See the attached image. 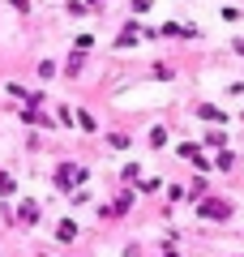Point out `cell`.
I'll return each mask as SVG.
<instances>
[{
	"instance_id": "6da1fadb",
	"label": "cell",
	"mask_w": 244,
	"mask_h": 257,
	"mask_svg": "<svg viewBox=\"0 0 244 257\" xmlns=\"http://www.w3.org/2000/svg\"><path fill=\"white\" fill-rule=\"evenodd\" d=\"M201 214H210V219H223L227 206H223V202H206V206H201Z\"/></svg>"
},
{
	"instance_id": "7a4b0ae2",
	"label": "cell",
	"mask_w": 244,
	"mask_h": 257,
	"mask_svg": "<svg viewBox=\"0 0 244 257\" xmlns=\"http://www.w3.org/2000/svg\"><path fill=\"white\" fill-rule=\"evenodd\" d=\"M56 236H60V240H73V236H77V227H73V223H69V219H64V223H60V227H56Z\"/></svg>"
},
{
	"instance_id": "3957f363",
	"label": "cell",
	"mask_w": 244,
	"mask_h": 257,
	"mask_svg": "<svg viewBox=\"0 0 244 257\" xmlns=\"http://www.w3.org/2000/svg\"><path fill=\"white\" fill-rule=\"evenodd\" d=\"M9 189H13V184H9V176L0 172V193H9Z\"/></svg>"
}]
</instances>
